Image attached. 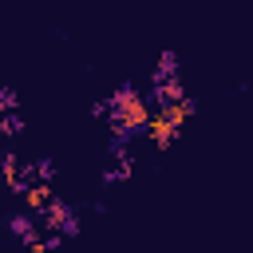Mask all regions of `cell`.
Listing matches in <instances>:
<instances>
[{
    "instance_id": "cell-3",
    "label": "cell",
    "mask_w": 253,
    "mask_h": 253,
    "mask_svg": "<svg viewBox=\"0 0 253 253\" xmlns=\"http://www.w3.org/2000/svg\"><path fill=\"white\" fill-rule=\"evenodd\" d=\"M0 123H4V115H0Z\"/></svg>"
},
{
    "instance_id": "cell-1",
    "label": "cell",
    "mask_w": 253,
    "mask_h": 253,
    "mask_svg": "<svg viewBox=\"0 0 253 253\" xmlns=\"http://www.w3.org/2000/svg\"><path fill=\"white\" fill-rule=\"evenodd\" d=\"M47 217H51V221H43V225H51L55 237H75V233H79V221H75V210H71V206L51 202V206H47Z\"/></svg>"
},
{
    "instance_id": "cell-2",
    "label": "cell",
    "mask_w": 253,
    "mask_h": 253,
    "mask_svg": "<svg viewBox=\"0 0 253 253\" xmlns=\"http://www.w3.org/2000/svg\"><path fill=\"white\" fill-rule=\"evenodd\" d=\"M8 229H12V233L24 241V245H36V241H40V237H36V221H32L28 213H16V217H8Z\"/></svg>"
}]
</instances>
